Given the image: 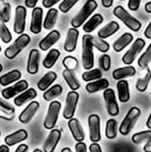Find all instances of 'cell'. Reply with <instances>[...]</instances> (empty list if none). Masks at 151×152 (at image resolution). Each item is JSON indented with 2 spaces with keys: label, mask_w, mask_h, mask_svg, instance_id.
Segmentation results:
<instances>
[{
  "label": "cell",
  "mask_w": 151,
  "mask_h": 152,
  "mask_svg": "<svg viewBox=\"0 0 151 152\" xmlns=\"http://www.w3.org/2000/svg\"><path fill=\"white\" fill-rule=\"evenodd\" d=\"M62 64L65 68V69L68 70H71L74 71L77 69L78 67V61L73 57V56H66L63 60H62Z\"/></svg>",
  "instance_id": "cell-41"
},
{
  "label": "cell",
  "mask_w": 151,
  "mask_h": 152,
  "mask_svg": "<svg viewBox=\"0 0 151 152\" xmlns=\"http://www.w3.org/2000/svg\"><path fill=\"white\" fill-rule=\"evenodd\" d=\"M60 55H61V53H60L59 50H57L55 48L51 49L49 51V53L46 54V56L44 59V61H43V66L45 69H51V68H53V65L58 61Z\"/></svg>",
  "instance_id": "cell-32"
},
{
  "label": "cell",
  "mask_w": 151,
  "mask_h": 152,
  "mask_svg": "<svg viewBox=\"0 0 151 152\" xmlns=\"http://www.w3.org/2000/svg\"><path fill=\"white\" fill-rule=\"evenodd\" d=\"M144 36L149 38V39H151V21L150 22V24L148 25V27L146 28L145 31H144Z\"/></svg>",
  "instance_id": "cell-52"
},
{
  "label": "cell",
  "mask_w": 151,
  "mask_h": 152,
  "mask_svg": "<svg viewBox=\"0 0 151 152\" xmlns=\"http://www.w3.org/2000/svg\"><path fill=\"white\" fill-rule=\"evenodd\" d=\"M61 137V133L58 129H53L49 135L47 136L44 145L43 149L44 152H53L55 148L57 147L60 140Z\"/></svg>",
  "instance_id": "cell-14"
},
{
  "label": "cell",
  "mask_w": 151,
  "mask_h": 152,
  "mask_svg": "<svg viewBox=\"0 0 151 152\" xmlns=\"http://www.w3.org/2000/svg\"><path fill=\"white\" fill-rule=\"evenodd\" d=\"M146 43L144 41V39L142 38H137L133 45L130 47V49L124 54L123 58H122V61L125 64H127V65H130L132 64L134 60L136 59V57L138 56V54L142 52V50L144 48Z\"/></svg>",
  "instance_id": "cell-7"
},
{
  "label": "cell",
  "mask_w": 151,
  "mask_h": 152,
  "mask_svg": "<svg viewBox=\"0 0 151 152\" xmlns=\"http://www.w3.org/2000/svg\"><path fill=\"white\" fill-rule=\"evenodd\" d=\"M78 100H79V94L76 91H70L68 94L65 108L63 110V118L65 119L69 120L74 117Z\"/></svg>",
  "instance_id": "cell-8"
},
{
  "label": "cell",
  "mask_w": 151,
  "mask_h": 152,
  "mask_svg": "<svg viewBox=\"0 0 151 152\" xmlns=\"http://www.w3.org/2000/svg\"><path fill=\"white\" fill-rule=\"evenodd\" d=\"M132 141L135 144H142L143 142L147 143L148 142L151 141V130L140 132L133 134L132 137Z\"/></svg>",
  "instance_id": "cell-37"
},
{
  "label": "cell",
  "mask_w": 151,
  "mask_h": 152,
  "mask_svg": "<svg viewBox=\"0 0 151 152\" xmlns=\"http://www.w3.org/2000/svg\"><path fill=\"white\" fill-rule=\"evenodd\" d=\"M43 27V9L41 7H35L32 11L31 21L29 30L33 34H39Z\"/></svg>",
  "instance_id": "cell-13"
},
{
  "label": "cell",
  "mask_w": 151,
  "mask_h": 152,
  "mask_svg": "<svg viewBox=\"0 0 151 152\" xmlns=\"http://www.w3.org/2000/svg\"><path fill=\"white\" fill-rule=\"evenodd\" d=\"M33 152H43L41 150H39V149H36V150H34Z\"/></svg>",
  "instance_id": "cell-60"
},
{
  "label": "cell",
  "mask_w": 151,
  "mask_h": 152,
  "mask_svg": "<svg viewBox=\"0 0 151 152\" xmlns=\"http://www.w3.org/2000/svg\"><path fill=\"white\" fill-rule=\"evenodd\" d=\"M101 77H102V72L99 69H90L88 71H85L82 75V78L85 82H92L93 80L101 78Z\"/></svg>",
  "instance_id": "cell-39"
},
{
  "label": "cell",
  "mask_w": 151,
  "mask_h": 152,
  "mask_svg": "<svg viewBox=\"0 0 151 152\" xmlns=\"http://www.w3.org/2000/svg\"><path fill=\"white\" fill-rule=\"evenodd\" d=\"M89 135L93 142H98L101 139V120L98 115L93 114L88 118Z\"/></svg>",
  "instance_id": "cell-10"
},
{
  "label": "cell",
  "mask_w": 151,
  "mask_h": 152,
  "mask_svg": "<svg viewBox=\"0 0 151 152\" xmlns=\"http://www.w3.org/2000/svg\"><path fill=\"white\" fill-rule=\"evenodd\" d=\"M151 62V43L148 46L147 50L142 54V56L138 60V65L140 68L143 69L147 67Z\"/></svg>",
  "instance_id": "cell-40"
},
{
  "label": "cell",
  "mask_w": 151,
  "mask_h": 152,
  "mask_svg": "<svg viewBox=\"0 0 151 152\" xmlns=\"http://www.w3.org/2000/svg\"><path fill=\"white\" fill-rule=\"evenodd\" d=\"M135 73H136L135 68L133 66L128 65L126 67H123V68L115 69L112 73V76H113V78L116 80H122L126 77H133L135 75Z\"/></svg>",
  "instance_id": "cell-21"
},
{
  "label": "cell",
  "mask_w": 151,
  "mask_h": 152,
  "mask_svg": "<svg viewBox=\"0 0 151 152\" xmlns=\"http://www.w3.org/2000/svg\"><path fill=\"white\" fill-rule=\"evenodd\" d=\"M78 1L79 0H63L59 5V9L62 12H68Z\"/></svg>",
  "instance_id": "cell-44"
},
{
  "label": "cell",
  "mask_w": 151,
  "mask_h": 152,
  "mask_svg": "<svg viewBox=\"0 0 151 152\" xmlns=\"http://www.w3.org/2000/svg\"><path fill=\"white\" fill-rule=\"evenodd\" d=\"M61 38V34L58 30L53 29L51 30L40 42H39V48L42 51H47L49 50L56 42L59 41Z\"/></svg>",
  "instance_id": "cell-18"
},
{
  "label": "cell",
  "mask_w": 151,
  "mask_h": 152,
  "mask_svg": "<svg viewBox=\"0 0 151 152\" xmlns=\"http://www.w3.org/2000/svg\"><path fill=\"white\" fill-rule=\"evenodd\" d=\"M39 60H40V53L38 50L32 49L29 52L28 64H27V71L29 74L34 75L37 73L38 67H39Z\"/></svg>",
  "instance_id": "cell-19"
},
{
  "label": "cell",
  "mask_w": 151,
  "mask_h": 152,
  "mask_svg": "<svg viewBox=\"0 0 151 152\" xmlns=\"http://www.w3.org/2000/svg\"><path fill=\"white\" fill-rule=\"evenodd\" d=\"M0 38L4 44H8L12 40V34L6 25L0 20Z\"/></svg>",
  "instance_id": "cell-42"
},
{
  "label": "cell",
  "mask_w": 151,
  "mask_h": 152,
  "mask_svg": "<svg viewBox=\"0 0 151 152\" xmlns=\"http://www.w3.org/2000/svg\"><path fill=\"white\" fill-rule=\"evenodd\" d=\"M0 136H1V133H0Z\"/></svg>",
  "instance_id": "cell-64"
},
{
  "label": "cell",
  "mask_w": 151,
  "mask_h": 152,
  "mask_svg": "<svg viewBox=\"0 0 151 152\" xmlns=\"http://www.w3.org/2000/svg\"><path fill=\"white\" fill-rule=\"evenodd\" d=\"M2 69H3V66H2V64L0 63V72L2 71Z\"/></svg>",
  "instance_id": "cell-61"
},
{
  "label": "cell",
  "mask_w": 151,
  "mask_h": 152,
  "mask_svg": "<svg viewBox=\"0 0 151 152\" xmlns=\"http://www.w3.org/2000/svg\"><path fill=\"white\" fill-rule=\"evenodd\" d=\"M28 86V84L26 80H20L17 83H15V85L4 88L2 91V96L4 97V99L9 100L14 97L16 94L26 91Z\"/></svg>",
  "instance_id": "cell-12"
},
{
  "label": "cell",
  "mask_w": 151,
  "mask_h": 152,
  "mask_svg": "<svg viewBox=\"0 0 151 152\" xmlns=\"http://www.w3.org/2000/svg\"><path fill=\"white\" fill-rule=\"evenodd\" d=\"M38 0H25V5L28 8H35Z\"/></svg>",
  "instance_id": "cell-50"
},
{
  "label": "cell",
  "mask_w": 151,
  "mask_h": 152,
  "mask_svg": "<svg viewBox=\"0 0 151 152\" xmlns=\"http://www.w3.org/2000/svg\"><path fill=\"white\" fill-rule=\"evenodd\" d=\"M142 0H129L128 1V8L131 11H137L140 8Z\"/></svg>",
  "instance_id": "cell-46"
},
{
  "label": "cell",
  "mask_w": 151,
  "mask_h": 152,
  "mask_svg": "<svg viewBox=\"0 0 151 152\" xmlns=\"http://www.w3.org/2000/svg\"><path fill=\"white\" fill-rule=\"evenodd\" d=\"M117 120L110 118L107 121L106 124V130H105V134L108 139H114L117 137Z\"/></svg>",
  "instance_id": "cell-35"
},
{
  "label": "cell",
  "mask_w": 151,
  "mask_h": 152,
  "mask_svg": "<svg viewBox=\"0 0 151 152\" xmlns=\"http://www.w3.org/2000/svg\"><path fill=\"white\" fill-rule=\"evenodd\" d=\"M113 2H114V0H101V4L106 8H109L112 6Z\"/></svg>",
  "instance_id": "cell-54"
},
{
  "label": "cell",
  "mask_w": 151,
  "mask_h": 152,
  "mask_svg": "<svg viewBox=\"0 0 151 152\" xmlns=\"http://www.w3.org/2000/svg\"><path fill=\"white\" fill-rule=\"evenodd\" d=\"M98 4L95 0H87L81 10L74 16L71 20V26L72 28H77L82 26L85 20L90 17V15L97 9Z\"/></svg>",
  "instance_id": "cell-2"
},
{
  "label": "cell",
  "mask_w": 151,
  "mask_h": 152,
  "mask_svg": "<svg viewBox=\"0 0 151 152\" xmlns=\"http://www.w3.org/2000/svg\"><path fill=\"white\" fill-rule=\"evenodd\" d=\"M117 92H118V99L121 102H127L130 100V91H129V84L126 80H118L117 84Z\"/></svg>",
  "instance_id": "cell-27"
},
{
  "label": "cell",
  "mask_w": 151,
  "mask_h": 152,
  "mask_svg": "<svg viewBox=\"0 0 151 152\" xmlns=\"http://www.w3.org/2000/svg\"><path fill=\"white\" fill-rule=\"evenodd\" d=\"M99 63H100L101 68L104 71L109 70L110 66H111V59H110V56L108 55V54H105V53L102 54L100 57V59H99Z\"/></svg>",
  "instance_id": "cell-43"
},
{
  "label": "cell",
  "mask_w": 151,
  "mask_h": 152,
  "mask_svg": "<svg viewBox=\"0 0 151 152\" xmlns=\"http://www.w3.org/2000/svg\"><path fill=\"white\" fill-rule=\"evenodd\" d=\"M27 10L22 5H18L15 9V17L13 23V30L16 34H23L26 26Z\"/></svg>",
  "instance_id": "cell-11"
},
{
  "label": "cell",
  "mask_w": 151,
  "mask_h": 152,
  "mask_svg": "<svg viewBox=\"0 0 151 152\" xmlns=\"http://www.w3.org/2000/svg\"><path fill=\"white\" fill-rule=\"evenodd\" d=\"M92 44L93 47H95L97 50H99L101 53H107L109 50V43L106 42L104 39H101L98 37L92 36Z\"/></svg>",
  "instance_id": "cell-38"
},
{
  "label": "cell",
  "mask_w": 151,
  "mask_h": 152,
  "mask_svg": "<svg viewBox=\"0 0 151 152\" xmlns=\"http://www.w3.org/2000/svg\"><path fill=\"white\" fill-rule=\"evenodd\" d=\"M145 11L147 12H149V13H151V1L150 2H148V3H146V4H145Z\"/></svg>",
  "instance_id": "cell-56"
},
{
  "label": "cell",
  "mask_w": 151,
  "mask_h": 152,
  "mask_svg": "<svg viewBox=\"0 0 151 152\" xmlns=\"http://www.w3.org/2000/svg\"><path fill=\"white\" fill-rule=\"evenodd\" d=\"M28 138V133L24 129H20L4 138V142L6 146H13L19 142L25 141Z\"/></svg>",
  "instance_id": "cell-20"
},
{
  "label": "cell",
  "mask_w": 151,
  "mask_h": 152,
  "mask_svg": "<svg viewBox=\"0 0 151 152\" xmlns=\"http://www.w3.org/2000/svg\"><path fill=\"white\" fill-rule=\"evenodd\" d=\"M118 29H119V24L117 21L112 20L98 31V37L101 39L108 38L110 36L114 35L117 31H118Z\"/></svg>",
  "instance_id": "cell-24"
},
{
  "label": "cell",
  "mask_w": 151,
  "mask_h": 152,
  "mask_svg": "<svg viewBox=\"0 0 151 152\" xmlns=\"http://www.w3.org/2000/svg\"><path fill=\"white\" fill-rule=\"evenodd\" d=\"M62 93V87L60 85H54L51 88L47 89L43 94V98L46 102H51L52 100L55 99L59 95H61Z\"/></svg>",
  "instance_id": "cell-33"
},
{
  "label": "cell",
  "mask_w": 151,
  "mask_h": 152,
  "mask_svg": "<svg viewBox=\"0 0 151 152\" xmlns=\"http://www.w3.org/2000/svg\"><path fill=\"white\" fill-rule=\"evenodd\" d=\"M61 0H43L42 4L44 5V7L45 8H52L54 4H56L58 2H60Z\"/></svg>",
  "instance_id": "cell-47"
},
{
  "label": "cell",
  "mask_w": 151,
  "mask_h": 152,
  "mask_svg": "<svg viewBox=\"0 0 151 152\" xmlns=\"http://www.w3.org/2000/svg\"><path fill=\"white\" fill-rule=\"evenodd\" d=\"M61 108V104L60 102L53 101L50 103L45 119L44 121V126L45 129L53 130L59 118Z\"/></svg>",
  "instance_id": "cell-6"
},
{
  "label": "cell",
  "mask_w": 151,
  "mask_h": 152,
  "mask_svg": "<svg viewBox=\"0 0 151 152\" xmlns=\"http://www.w3.org/2000/svg\"><path fill=\"white\" fill-rule=\"evenodd\" d=\"M0 111L5 112L7 114H11V115H14V108L6 101L3 100L0 98Z\"/></svg>",
  "instance_id": "cell-45"
},
{
  "label": "cell",
  "mask_w": 151,
  "mask_h": 152,
  "mask_svg": "<svg viewBox=\"0 0 151 152\" xmlns=\"http://www.w3.org/2000/svg\"><path fill=\"white\" fill-rule=\"evenodd\" d=\"M21 77V73L18 69L11 70L10 72L0 77V85L3 86H9L16 81H18Z\"/></svg>",
  "instance_id": "cell-30"
},
{
  "label": "cell",
  "mask_w": 151,
  "mask_h": 152,
  "mask_svg": "<svg viewBox=\"0 0 151 152\" xmlns=\"http://www.w3.org/2000/svg\"><path fill=\"white\" fill-rule=\"evenodd\" d=\"M146 125H147L148 128H150V129L151 130V112H150V117H149L148 120H147V123H146Z\"/></svg>",
  "instance_id": "cell-58"
},
{
  "label": "cell",
  "mask_w": 151,
  "mask_h": 152,
  "mask_svg": "<svg viewBox=\"0 0 151 152\" xmlns=\"http://www.w3.org/2000/svg\"><path fill=\"white\" fill-rule=\"evenodd\" d=\"M103 98L105 100L108 113L112 117L117 116L119 114V107L116 99V94L114 90L111 88L105 89L103 93Z\"/></svg>",
  "instance_id": "cell-9"
},
{
  "label": "cell",
  "mask_w": 151,
  "mask_h": 152,
  "mask_svg": "<svg viewBox=\"0 0 151 152\" xmlns=\"http://www.w3.org/2000/svg\"><path fill=\"white\" fill-rule=\"evenodd\" d=\"M68 126L73 138L77 142H82L85 140V132L78 119L74 118H70L68 122Z\"/></svg>",
  "instance_id": "cell-16"
},
{
  "label": "cell",
  "mask_w": 151,
  "mask_h": 152,
  "mask_svg": "<svg viewBox=\"0 0 151 152\" xmlns=\"http://www.w3.org/2000/svg\"><path fill=\"white\" fill-rule=\"evenodd\" d=\"M143 150H144V151L145 152H151V141L148 142L145 144Z\"/></svg>",
  "instance_id": "cell-55"
},
{
  "label": "cell",
  "mask_w": 151,
  "mask_h": 152,
  "mask_svg": "<svg viewBox=\"0 0 151 152\" xmlns=\"http://www.w3.org/2000/svg\"><path fill=\"white\" fill-rule=\"evenodd\" d=\"M39 103L37 102H31L20 114L19 120L22 124H28L33 117L36 114V112L39 110Z\"/></svg>",
  "instance_id": "cell-15"
},
{
  "label": "cell",
  "mask_w": 151,
  "mask_h": 152,
  "mask_svg": "<svg viewBox=\"0 0 151 152\" xmlns=\"http://www.w3.org/2000/svg\"><path fill=\"white\" fill-rule=\"evenodd\" d=\"M57 78V75L55 72L53 71H50L48 73H46L37 83V87L40 91H46L48 89V87L56 80Z\"/></svg>",
  "instance_id": "cell-31"
},
{
  "label": "cell",
  "mask_w": 151,
  "mask_h": 152,
  "mask_svg": "<svg viewBox=\"0 0 151 152\" xmlns=\"http://www.w3.org/2000/svg\"><path fill=\"white\" fill-rule=\"evenodd\" d=\"M61 152H72V151H71V150H70L69 148H63Z\"/></svg>",
  "instance_id": "cell-59"
},
{
  "label": "cell",
  "mask_w": 151,
  "mask_h": 152,
  "mask_svg": "<svg viewBox=\"0 0 151 152\" xmlns=\"http://www.w3.org/2000/svg\"><path fill=\"white\" fill-rule=\"evenodd\" d=\"M36 95H37V93L36 92V90L33 88H29V89L22 92L18 96H16L13 100V102L17 107H20L27 102L35 99L36 97Z\"/></svg>",
  "instance_id": "cell-23"
},
{
  "label": "cell",
  "mask_w": 151,
  "mask_h": 152,
  "mask_svg": "<svg viewBox=\"0 0 151 152\" xmlns=\"http://www.w3.org/2000/svg\"><path fill=\"white\" fill-rule=\"evenodd\" d=\"M29 43L30 37L28 34H20V36H19L15 41L5 49L4 56L9 60L15 58Z\"/></svg>",
  "instance_id": "cell-4"
},
{
  "label": "cell",
  "mask_w": 151,
  "mask_h": 152,
  "mask_svg": "<svg viewBox=\"0 0 151 152\" xmlns=\"http://www.w3.org/2000/svg\"><path fill=\"white\" fill-rule=\"evenodd\" d=\"M103 21V16L100 13L93 14L83 26V30L85 33H91L93 32L98 26H100Z\"/></svg>",
  "instance_id": "cell-26"
},
{
  "label": "cell",
  "mask_w": 151,
  "mask_h": 152,
  "mask_svg": "<svg viewBox=\"0 0 151 152\" xmlns=\"http://www.w3.org/2000/svg\"><path fill=\"white\" fill-rule=\"evenodd\" d=\"M109 83L107 79L100 78V79H97L95 81L89 82L85 86V90L89 94H94V93H97L99 91L107 89L109 87Z\"/></svg>",
  "instance_id": "cell-22"
},
{
  "label": "cell",
  "mask_w": 151,
  "mask_h": 152,
  "mask_svg": "<svg viewBox=\"0 0 151 152\" xmlns=\"http://www.w3.org/2000/svg\"><path fill=\"white\" fill-rule=\"evenodd\" d=\"M62 76H63V78L65 79L66 83L68 84L69 87L71 89V91H77V89L80 88V86H81L80 83L73 71L64 69V71L62 72Z\"/></svg>",
  "instance_id": "cell-29"
},
{
  "label": "cell",
  "mask_w": 151,
  "mask_h": 152,
  "mask_svg": "<svg viewBox=\"0 0 151 152\" xmlns=\"http://www.w3.org/2000/svg\"><path fill=\"white\" fill-rule=\"evenodd\" d=\"M28 145H26V144H20V145L15 150V151L14 152H27L28 151Z\"/></svg>",
  "instance_id": "cell-53"
},
{
  "label": "cell",
  "mask_w": 151,
  "mask_h": 152,
  "mask_svg": "<svg viewBox=\"0 0 151 152\" xmlns=\"http://www.w3.org/2000/svg\"><path fill=\"white\" fill-rule=\"evenodd\" d=\"M0 152H9V148L6 145H1L0 146Z\"/></svg>",
  "instance_id": "cell-57"
},
{
  "label": "cell",
  "mask_w": 151,
  "mask_h": 152,
  "mask_svg": "<svg viewBox=\"0 0 151 152\" xmlns=\"http://www.w3.org/2000/svg\"><path fill=\"white\" fill-rule=\"evenodd\" d=\"M57 19H58V10L55 8H50L44 20V23H43L44 28L47 30L53 29L56 24Z\"/></svg>",
  "instance_id": "cell-28"
},
{
  "label": "cell",
  "mask_w": 151,
  "mask_h": 152,
  "mask_svg": "<svg viewBox=\"0 0 151 152\" xmlns=\"http://www.w3.org/2000/svg\"><path fill=\"white\" fill-rule=\"evenodd\" d=\"M120 1H124V0H120Z\"/></svg>",
  "instance_id": "cell-63"
},
{
  "label": "cell",
  "mask_w": 151,
  "mask_h": 152,
  "mask_svg": "<svg viewBox=\"0 0 151 152\" xmlns=\"http://www.w3.org/2000/svg\"><path fill=\"white\" fill-rule=\"evenodd\" d=\"M113 13L131 30L137 32L141 29L142 23L136 18H134L133 15H131L122 5L116 6L115 9L113 10Z\"/></svg>",
  "instance_id": "cell-3"
},
{
  "label": "cell",
  "mask_w": 151,
  "mask_h": 152,
  "mask_svg": "<svg viewBox=\"0 0 151 152\" xmlns=\"http://www.w3.org/2000/svg\"><path fill=\"white\" fill-rule=\"evenodd\" d=\"M133 40V36L131 33H124L120 37H118L115 43L113 44V49L119 53L121 51H123L129 44H131Z\"/></svg>",
  "instance_id": "cell-25"
},
{
  "label": "cell",
  "mask_w": 151,
  "mask_h": 152,
  "mask_svg": "<svg viewBox=\"0 0 151 152\" xmlns=\"http://www.w3.org/2000/svg\"><path fill=\"white\" fill-rule=\"evenodd\" d=\"M140 116H141V110L139 108L137 107L131 108L120 125L119 133L123 135H127L133 128Z\"/></svg>",
  "instance_id": "cell-5"
},
{
  "label": "cell",
  "mask_w": 151,
  "mask_h": 152,
  "mask_svg": "<svg viewBox=\"0 0 151 152\" xmlns=\"http://www.w3.org/2000/svg\"><path fill=\"white\" fill-rule=\"evenodd\" d=\"M76 152H87L86 144L85 142H77L75 146Z\"/></svg>",
  "instance_id": "cell-48"
},
{
  "label": "cell",
  "mask_w": 151,
  "mask_h": 152,
  "mask_svg": "<svg viewBox=\"0 0 151 152\" xmlns=\"http://www.w3.org/2000/svg\"><path fill=\"white\" fill-rule=\"evenodd\" d=\"M90 152H102L101 146L97 142H93L90 145L89 147Z\"/></svg>",
  "instance_id": "cell-49"
},
{
  "label": "cell",
  "mask_w": 151,
  "mask_h": 152,
  "mask_svg": "<svg viewBox=\"0 0 151 152\" xmlns=\"http://www.w3.org/2000/svg\"><path fill=\"white\" fill-rule=\"evenodd\" d=\"M151 80V71L148 70L142 77L137 80L136 88L139 92H145Z\"/></svg>",
  "instance_id": "cell-36"
},
{
  "label": "cell",
  "mask_w": 151,
  "mask_h": 152,
  "mask_svg": "<svg viewBox=\"0 0 151 152\" xmlns=\"http://www.w3.org/2000/svg\"><path fill=\"white\" fill-rule=\"evenodd\" d=\"M13 117H14V115L7 114V113H5V112L0 111V118H4V119H5V120L10 121V120H12Z\"/></svg>",
  "instance_id": "cell-51"
},
{
  "label": "cell",
  "mask_w": 151,
  "mask_h": 152,
  "mask_svg": "<svg viewBox=\"0 0 151 152\" xmlns=\"http://www.w3.org/2000/svg\"><path fill=\"white\" fill-rule=\"evenodd\" d=\"M12 8L9 3L0 0V20L4 23H7L11 19Z\"/></svg>",
  "instance_id": "cell-34"
},
{
  "label": "cell",
  "mask_w": 151,
  "mask_h": 152,
  "mask_svg": "<svg viewBox=\"0 0 151 152\" xmlns=\"http://www.w3.org/2000/svg\"><path fill=\"white\" fill-rule=\"evenodd\" d=\"M0 52H1V45H0Z\"/></svg>",
  "instance_id": "cell-62"
},
{
  "label": "cell",
  "mask_w": 151,
  "mask_h": 152,
  "mask_svg": "<svg viewBox=\"0 0 151 152\" xmlns=\"http://www.w3.org/2000/svg\"><path fill=\"white\" fill-rule=\"evenodd\" d=\"M79 37V31L77 28H71L68 30L67 37L64 42V50L68 53H72L76 50L77 39Z\"/></svg>",
  "instance_id": "cell-17"
},
{
  "label": "cell",
  "mask_w": 151,
  "mask_h": 152,
  "mask_svg": "<svg viewBox=\"0 0 151 152\" xmlns=\"http://www.w3.org/2000/svg\"><path fill=\"white\" fill-rule=\"evenodd\" d=\"M82 64L85 69L90 70L94 65L93 46L92 44V36L85 34L82 38Z\"/></svg>",
  "instance_id": "cell-1"
}]
</instances>
